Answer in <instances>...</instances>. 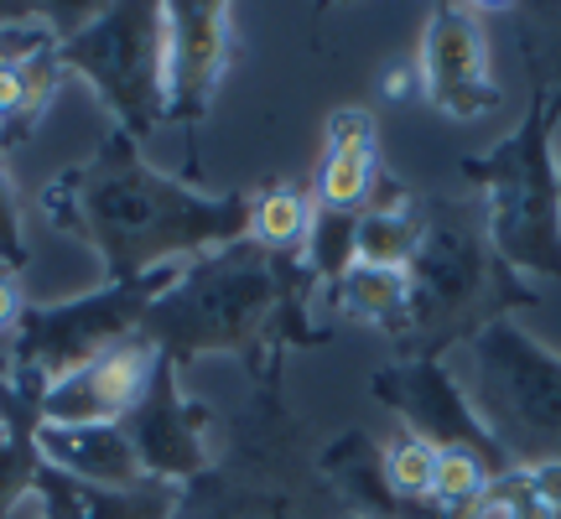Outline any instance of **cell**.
Here are the masks:
<instances>
[{
  "label": "cell",
  "instance_id": "6",
  "mask_svg": "<svg viewBox=\"0 0 561 519\" xmlns=\"http://www.w3.org/2000/svg\"><path fill=\"white\" fill-rule=\"evenodd\" d=\"M68 79H83L115 115V130L146 140L167 120V5L121 0L58 42Z\"/></svg>",
  "mask_w": 561,
  "mask_h": 519
},
{
  "label": "cell",
  "instance_id": "18",
  "mask_svg": "<svg viewBox=\"0 0 561 519\" xmlns=\"http://www.w3.org/2000/svg\"><path fill=\"white\" fill-rule=\"evenodd\" d=\"M328 301L339 307L343 318L369 322L390 338H405V322H411V280L405 270H375V265H354L348 276L328 291Z\"/></svg>",
  "mask_w": 561,
  "mask_h": 519
},
{
  "label": "cell",
  "instance_id": "25",
  "mask_svg": "<svg viewBox=\"0 0 561 519\" xmlns=\"http://www.w3.org/2000/svg\"><path fill=\"white\" fill-rule=\"evenodd\" d=\"M219 519H297V515L286 509V499H280V494H244V499L229 504Z\"/></svg>",
  "mask_w": 561,
  "mask_h": 519
},
{
  "label": "cell",
  "instance_id": "12",
  "mask_svg": "<svg viewBox=\"0 0 561 519\" xmlns=\"http://www.w3.org/2000/svg\"><path fill=\"white\" fill-rule=\"evenodd\" d=\"M157 369V348L140 338L115 343L79 374L42 390V426H121Z\"/></svg>",
  "mask_w": 561,
  "mask_h": 519
},
{
  "label": "cell",
  "instance_id": "24",
  "mask_svg": "<svg viewBox=\"0 0 561 519\" xmlns=\"http://www.w3.org/2000/svg\"><path fill=\"white\" fill-rule=\"evenodd\" d=\"M53 32L47 26H11V32H0V62H21L32 58V53H42V47H53Z\"/></svg>",
  "mask_w": 561,
  "mask_h": 519
},
{
  "label": "cell",
  "instance_id": "4",
  "mask_svg": "<svg viewBox=\"0 0 561 519\" xmlns=\"http://www.w3.org/2000/svg\"><path fill=\"white\" fill-rule=\"evenodd\" d=\"M557 120L561 100L551 89H536L515 136L483 157H462V177L483 193L489 244L515 276H561Z\"/></svg>",
  "mask_w": 561,
  "mask_h": 519
},
{
  "label": "cell",
  "instance_id": "10",
  "mask_svg": "<svg viewBox=\"0 0 561 519\" xmlns=\"http://www.w3.org/2000/svg\"><path fill=\"white\" fill-rule=\"evenodd\" d=\"M234 53V16L219 0H172L167 5V120L187 130L198 166V130L214 109Z\"/></svg>",
  "mask_w": 561,
  "mask_h": 519
},
{
  "label": "cell",
  "instance_id": "15",
  "mask_svg": "<svg viewBox=\"0 0 561 519\" xmlns=\"http://www.w3.org/2000/svg\"><path fill=\"white\" fill-rule=\"evenodd\" d=\"M380 182L375 166V115L369 109H339L328 120V151H322L318 182H312V203L318 208H339V214H359L369 193Z\"/></svg>",
  "mask_w": 561,
  "mask_h": 519
},
{
  "label": "cell",
  "instance_id": "14",
  "mask_svg": "<svg viewBox=\"0 0 561 519\" xmlns=\"http://www.w3.org/2000/svg\"><path fill=\"white\" fill-rule=\"evenodd\" d=\"M32 499L42 519H178L182 488L172 483H140V488H89L79 478H62L58 468L42 462Z\"/></svg>",
  "mask_w": 561,
  "mask_h": 519
},
{
  "label": "cell",
  "instance_id": "28",
  "mask_svg": "<svg viewBox=\"0 0 561 519\" xmlns=\"http://www.w3.org/2000/svg\"><path fill=\"white\" fill-rule=\"evenodd\" d=\"M557 182H561V140H557Z\"/></svg>",
  "mask_w": 561,
  "mask_h": 519
},
{
  "label": "cell",
  "instance_id": "21",
  "mask_svg": "<svg viewBox=\"0 0 561 519\" xmlns=\"http://www.w3.org/2000/svg\"><path fill=\"white\" fill-rule=\"evenodd\" d=\"M380 473L390 483V494L401 504H432V478H437V447H426L421 437H396L380 447Z\"/></svg>",
  "mask_w": 561,
  "mask_h": 519
},
{
  "label": "cell",
  "instance_id": "30",
  "mask_svg": "<svg viewBox=\"0 0 561 519\" xmlns=\"http://www.w3.org/2000/svg\"><path fill=\"white\" fill-rule=\"evenodd\" d=\"M348 519H364V515H348Z\"/></svg>",
  "mask_w": 561,
  "mask_h": 519
},
{
  "label": "cell",
  "instance_id": "23",
  "mask_svg": "<svg viewBox=\"0 0 561 519\" xmlns=\"http://www.w3.org/2000/svg\"><path fill=\"white\" fill-rule=\"evenodd\" d=\"M0 265L5 270L26 265V229H21L16 193H11V177H5V157H0Z\"/></svg>",
  "mask_w": 561,
  "mask_h": 519
},
{
  "label": "cell",
  "instance_id": "31",
  "mask_svg": "<svg viewBox=\"0 0 561 519\" xmlns=\"http://www.w3.org/2000/svg\"><path fill=\"white\" fill-rule=\"evenodd\" d=\"M557 100H561V94H557Z\"/></svg>",
  "mask_w": 561,
  "mask_h": 519
},
{
  "label": "cell",
  "instance_id": "3",
  "mask_svg": "<svg viewBox=\"0 0 561 519\" xmlns=\"http://www.w3.org/2000/svg\"><path fill=\"white\" fill-rule=\"evenodd\" d=\"M421 208H426V234L416 260L405 265L411 322L401 359H442L453 343H473L483 327L515 318V307H530L536 297L494 255L483 208L462 198H432Z\"/></svg>",
  "mask_w": 561,
  "mask_h": 519
},
{
  "label": "cell",
  "instance_id": "22",
  "mask_svg": "<svg viewBox=\"0 0 561 519\" xmlns=\"http://www.w3.org/2000/svg\"><path fill=\"white\" fill-rule=\"evenodd\" d=\"M489 515H500V519H561L557 509H546V504L536 499V488L525 483L520 468H510L504 478H494V488H489Z\"/></svg>",
  "mask_w": 561,
  "mask_h": 519
},
{
  "label": "cell",
  "instance_id": "7",
  "mask_svg": "<svg viewBox=\"0 0 561 519\" xmlns=\"http://www.w3.org/2000/svg\"><path fill=\"white\" fill-rule=\"evenodd\" d=\"M178 276L182 265H167V270H151V276L136 280H104L89 297L26 307L11 343H5V369L37 384H58L68 374H79L83 364L110 354L115 343L136 338L146 312L157 307L161 291Z\"/></svg>",
  "mask_w": 561,
  "mask_h": 519
},
{
  "label": "cell",
  "instance_id": "17",
  "mask_svg": "<svg viewBox=\"0 0 561 519\" xmlns=\"http://www.w3.org/2000/svg\"><path fill=\"white\" fill-rule=\"evenodd\" d=\"M421 234H426V208L411 198L405 182L380 177L369 203L359 208L354 255H359V265H375V270H405L421 250Z\"/></svg>",
  "mask_w": 561,
  "mask_h": 519
},
{
  "label": "cell",
  "instance_id": "5",
  "mask_svg": "<svg viewBox=\"0 0 561 519\" xmlns=\"http://www.w3.org/2000/svg\"><path fill=\"white\" fill-rule=\"evenodd\" d=\"M468 348V400L515 468L561 462V354L530 338L515 318L483 327Z\"/></svg>",
  "mask_w": 561,
  "mask_h": 519
},
{
  "label": "cell",
  "instance_id": "16",
  "mask_svg": "<svg viewBox=\"0 0 561 519\" xmlns=\"http://www.w3.org/2000/svg\"><path fill=\"white\" fill-rule=\"evenodd\" d=\"M42 390L47 384L26 374H0V519L11 515L21 499H32L42 473Z\"/></svg>",
  "mask_w": 561,
  "mask_h": 519
},
{
  "label": "cell",
  "instance_id": "27",
  "mask_svg": "<svg viewBox=\"0 0 561 519\" xmlns=\"http://www.w3.org/2000/svg\"><path fill=\"white\" fill-rule=\"evenodd\" d=\"M21 291H16V280H11V270H0V333H16V322H21Z\"/></svg>",
  "mask_w": 561,
  "mask_h": 519
},
{
  "label": "cell",
  "instance_id": "1",
  "mask_svg": "<svg viewBox=\"0 0 561 519\" xmlns=\"http://www.w3.org/2000/svg\"><path fill=\"white\" fill-rule=\"evenodd\" d=\"M255 193H198L140 157V140L110 130L89 161L62 166L42 187V219L89 244L104 280H136L250 240Z\"/></svg>",
  "mask_w": 561,
  "mask_h": 519
},
{
  "label": "cell",
  "instance_id": "11",
  "mask_svg": "<svg viewBox=\"0 0 561 519\" xmlns=\"http://www.w3.org/2000/svg\"><path fill=\"white\" fill-rule=\"evenodd\" d=\"M416 83L447 120H483L489 109H500V89L489 73V32L473 5H437L426 16Z\"/></svg>",
  "mask_w": 561,
  "mask_h": 519
},
{
  "label": "cell",
  "instance_id": "2",
  "mask_svg": "<svg viewBox=\"0 0 561 519\" xmlns=\"http://www.w3.org/2000/svg\"><path fill=\"white\" fill-rule=\"evenodd\" d=\"M318 291L322 286L301 255H271L240 240L187 260L182 276L146 312L140 338L172 369H187L208 354H240L261 384H271L286 348H312L322 338L307 318Z\"/></svg>",
  "mask_w": 561,
  "mask_h": 519
},
{
  "label": "cell",
  "instance_id": "20",
  "mask_svg": "<svg viewBox=\"0 0 561 519\" xmlns=\"http://www.w3.org/2000/svg\"><path fill=\"white\" fill-rule=\"evenodd\" d=\"M354 229H359V214H339V208H318V203H312V229H307V244H301V265L312 270V280L322 286V297L359 265V255H354Z\"/></svg>",
  "mask_w": 561,
  "mask_h": 519
},
{
  "label": "cell",
  "instance_id": "29",
  "mask_svg": "<svg viewBox=\"0 0 561 519\" xmlns=\"http://www.w3.org/2000/svg\"><path fill=\"white\" fill-rule=\"evenodd\" d=\"M0 374H5V354H0Z\"/></svg>",
  "mask_w": 561,
  "mask_h": 519
},
{
  "label": "cell",
  "instance_id": "8",
  "mask_svg": "<svg viewBox=\"0 0 561 519\" xmlns=\"http://www.w3.org/2000/svg\"><path fill=\"white\" fill-rule=\"evenodd\" d=\"M369 395L390 405L405 420V431L421 437L437 452H468V458L489 462L494 473H510L515 462L504 458V447L494 441V431L483 426V416L473 411V400L453 380V369L442 359H396L369 374Z\"/></svg>",
  "mask_w": 561,
  "mask_h": 519
},
{
  "label": "cell",
  "instance_id": "13",
  "mask_svg": "<svg viewBox=\"0 0 561 519\" xmlns=\"http://www.w3.org/2000/svg\"><path fill=\"white\" fill-rule=\"evenodd\" d=\"M42 462L62 478H79L89 488H140L151 483L140 473V458L121 426H42Z\"/></svg>",
  "mask_w": 561,
  "mask_h": 519
},
{
  "label": "cell",
  "instance_id": "26",
  "mask_svg": "<svg viewBox=\"0 0 561 519\" xmlns=\"http://www.w3.org/2000/svg\"><path fill=\"white\" fill-rule=\"evenodd\" d=\"M525 483L536 488V499L546 504V509H557L561 515V462H546V468H520Z\"/></svg>",
  "mask_w": 561,
  "mask_h": 519
},
{
  "label": "cell",
  "instance_id": "19",
  "mask_svg": "<svg viewBox=\"0 0 561 519\" xmlns=\"http://www.w3.org/2000/svg\"><path fill=\"white\" fill-rule=\"evenodd\" d=\"M307 229H312V198L307 193L286 187V182L255 193V203H250V244H261L271 255H301Z\"/></svg>",
  "mask_w": 561,
  "mask_h": 519
},
{
  "label": "cell",
  "instance_id": "9",
  "mask_svg": "<svg viewBox=\"0 0 561 519\" xmlns=\"http://www.w3.org/2000/svg\"><path fill=\"white\" fill-rule=\"evenodd\" d=\"M121 431L130 437L140 458V473L151 483H172V488H193L214 473V411L187 400L182 390V369L157 359L151 384L140 390V400L125 411Z\"/></svg>",
  "mask_w": 561,
  "mask_h": 519
}]
</instances>
